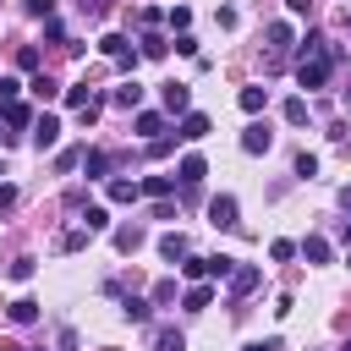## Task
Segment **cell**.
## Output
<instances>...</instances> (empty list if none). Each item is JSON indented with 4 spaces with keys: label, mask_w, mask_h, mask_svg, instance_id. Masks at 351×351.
<instances>
[{
    "label": "cell",
    "mask_w": 351,
    "mask_h": 351,
    "mask_svg": "<svg viewBox=\"0 0 351 351\" xmlns=\"http://www.w3.org/2000/svg\"><path fill=\"white\" fill-rule=\"evenodd\" d=\"M335 55H340V49H335L329 38H318V33H313V38H302L296 82H302V88H324V82H329V66H335Z\"/></svg>",
    "instance_id": "6da1fadb"
},
{
    "label": "cell",
    "mask_w": 351,
    "mask_h": 351,
    "mask_svg": "<svg viewBox=\"0 0 351 351\" xmlns=\"http://www.w3.org/2000/svg\"><path fill=\"white\" fill-rule=\"evenodd\" d=\"M208 225H214V230H241V219H236V197H230V192L208 197Z\"/></svg>",
    "instance_id": "7a4b0ae2"
},
{
    "label": "cell",
    "mask_w": 351,
    "mask_h": 351,
    "mask_svg": "<svg viewBox=\"0 0 351 351\" xmlns=\"http://www.w3.org/2000/svg\"><path fill=\"white\" fill-rule=\"evenodd\" d=\"M99 49H104L115 66H132V60H137V49H132V38H126V33H104V38H99Z\"/></svg>",
    "instance_id": "3957f363"
},
{
    "label": "cell",
    "mask_w": 351,
    "mask_h": 351,
    "mask_svg": "<svg viewBox=\"0 0 351 351\" xmlns=\"http://www.w3.org/2000/svg\"><path fill=\"white\" fill-rule=\"evenodd\" d=\"M176 137H181V143H203V137H208V115H203V110H186L181 126H176Z\"/></svg>",
    "instance_id": "277c9868"
},
{
    "label": "cell",
    "mask_w": 351,
    "mask_h": 351,
    "mask_svg": "<svg viewBox=\"0 0 351 351\" xmlns=\"http://www.w3.org/2000/svg\"><path fill=\"white\" fill-rule=\"evenodd\" d=\"M274 148V132L263 126V121H252L247 132H241V154H269Z\"/></svg>",
    "instance_id": "5b68a950"
},
{
    "label": "cell",
    "mask_w": 351,
    "mask_h": 351,
    "mask_svg": "<svg viewBox=\"0 0 351 351\" xmlns=\"http://www.w3.org/2000/svg\"><path fill=\"white\" fill-rule=\"evenodd\" d=\"M159 99H165V110H170V115H186L192 88H186V82H165V88H159Z\"/></svg>",
    "instance_id": "8992f818"
},
{
    "label": "cell",
    "mask_w": 351,
    "mask_h": 351,
    "mask_svg": "<svg viewBox=\"0 0 351 351\" xmlns=\"http://www.w3.org/2000/svg\"><path fill=\"white\" fill-rule=\"evenodd\" d=\"M132 132H137V137H148V143H154V137H159V132H165V115H159V110H137V115H132Z\"/></svg>",
    "instance_id": "52a82bcc"
},
{
    "label": "cell",
    "mask_w": 351,
    "mask_h": 351,
    "mask_svg": "<svg viewBox=\"0 0 351 351\" xmlns=\"http://www.w3.org/2000/svg\"><path fill=\"white\" fill-rule=\"evenodd\" d=\"M55 137H60V121H55V115H38V121H33V148H38V154L55 148Z\"/></svg>",
    "instance_id": "ba28073f"
},
{
    "label": "cell",
    "mask_w": 351,
    "mask_h": 351,
    "mask_svg": "<svg viewBox=\"0 0 351 351\" xmlns=\"http://www.w3.org/2000/svg\"><path fill=\"white\" fill-rule=\"evenodd\" d=\"M137 192H143V186L126 181V176H110V181H104V197H110V203H137Z\"/></svg>",
    "instance_id": "9c48e42d"
},
{
    "label": "cell",
    "mask_w": 351,
    "mask_h": 351,
    "mask_svg": "<svg viewBox=\"0 0 351 351\" xmlns=\"http://www.w3.org/2000/svg\"><path fill=\"white\" fill-rule=\"evenodd\" d=\"M258 280H263V274H258L252 263H236V269H230V296H247V291H258Z\"/></svg>",
    "instance_id": "30bf717a"
},
{
    "label": "cell",
    "mask_w": 351,
    "mask_h": 351,
    "mask_svg": "<svg viewBox=\"0 0 351 351\" xmlns=\"http://www.w3.org/2000/svg\"><path fill=\"white\" fill-rule=\"evenodd\" d=\"M110 104H115V110H137V104H143V82H137V77L121 82V88L110 93Z\"/></svg>",
    "instance_id": "8fae6325"
},
{
    "label": "cell",
    "mask_w": 351,
    "mask_h": 351,
    "mask_svg": "<svg viewBox=\"0 0 351 351\" xmlns=\"http://www.w3.org/2000/svg\"><path fill=\"white\" fill-rule=\"evenodd\" d=\"M137 55H143V60H165V55H170V38H159V33H143V38H137Z\"/></svg>",
    "instance_id": "7c38bea8"
},
{
    "label": "cell",
    "mask_w": 351,
    "mask_h": 351,
    "mask_svg": "<svg viewBox=\"0 0 351 351\" xmlns=\"http://www.w3.org/2000/svg\"><path fill=\"white\" fill-rule=\"evenodd\" d=\"M27 121H33V110H27L22 99H5V104H0V126H27Z\"/></svg>",
    "instance_id": "4fadbf2b"
},
{
    "label": "cell",
    "mask_w": 351,
    "mask_h": 351,
    "mask_svg": "<svg viewBox=\"0 0 351 351\" xmlns=\"http://www.w3.org/2000/svg\"><path fill=\"white\" fill-rule=\"evenodd\" d=\"M176 176H181V186H197V181H203V176H208V165H203V154H186V159H181V170H176Z\"/></svg>",
    "instance_id": "5bb4252c"
},
{
    "label": "cell",
    "mask_w": 351,
    "mask_h": 351,
    "mask_svg": "<svg viewBox=\"0 0 351 351\" xmlns=\"http://www.w3.org/2000/svg\"><path fill=\"white\" fill-rule=\"evenodd\" d=\"M296 252H302L307 263H329V241H324V236H302V241H296Z\"/></svg>",
    "instance_id": "9a60e30c"
},
{
    "label": "cell",
    "mask_w": 351,
    "mask_h": 351,
    "mask_svg": "<svg viewBox=\"0 0 351 351\" xmlns=\"http://www.w3.org/2000/svg\"><path fill=\"white\" fill-rule=\"evenodd\" d=\"M291 44H296V33H291V22H269V49H274V55H285Z\"/></svg>",
    "instance_id": "2e32d148"
},
{
    "label": "cell",
    "mask_w": 351,
    "mask_h": 351,
    "mask_svg": "<svg viewBox=\"0 0 351 351\" xmlns=\"http://www.w3.org/2000/svg\"><path fill=\"white\" fill-rule=\"evenodd\" d=\"M236 104H241L247 115H258V110L269 104V88H258V82H252V88H241V93H236Z\"/></svg>",
    "instance_id": "e0dca14e"
},
{
    "label": "cell",
    "mask_w": 351,
    "mask_h": 351,
    "mask_svg": "<svg viewBox=\"0 0 351 351\" xmlns=\"http://www.w3.org/2000/svg\"><path fill=\"white\" fill-rule=\"evenodd\" d=\"M143 241H148V236H143V225H121V230H115V252H137Z\"/></svg>",
    "instance_id": "ac0fdd59"
},
{
    "label": "cell",
    "mask_w": 351,
    "mask_h": 351,
    "mask_svg": "<svg viewBox=\"0 0 351 351\" xmlns=\"http://www.w3.org/2000/svg\"><path fill=\"white\" fill-rule=\"evenodd\" d=\"M159 252H165L170 263H176V258H186V236H181V230H165V236H159Z\"/></svg>",
    "instance_id": "d6986e66"
},
{
    "label": "cell",
    "mask_w": 351,
    "mask_h": 351,
    "mask_svg": "<svg viewBox=\"0 0 351 351\" xmlns=\"http://www.w3.org/2000/svg\"><path fill=\"white\" fill-rule=\"evenodd\" d=\"M181 302H186V313H203V307L214 302V285H203V280H197V285H192V291H186Z\"/></svg>",
    "instance_id": "ffe728a7"
},
{
    "label": "cell",
    "mask_w": 351,
    "mask_h": 351,
    "mask_svg": "<svg viewBox=\"0 0 351 351\" xmlns=\"http://www.w3.org/2000/svg\"><path fill=\"white\" fill-rule=\"evenodd\" d=\"M5 313H11V324H33V318H38V302H33V296H16Z\"/></svg>",
    "instance_id": "44dd1931"
},
{
    "label": "cell",
    "mask_w": 351,
    "mask_h": 351,
    "mask_svg": "<svg viewBox=\"0 0 351 351\" xmlns=\"http://www.w3.org/2000/svg\"><path fill=\"white\" fill-rule=\"evenodd\" d=\"M154 351H186V335L181 329H154Z\"/></svg>",
    "instance_id": "7402d4cb"
},
{
    "label": "cell",
    "mask_w": 351,
    "mask_h": 351,
    "mask_svg": "<svg viewBox=\"0 0 351 351\" xmlns=\"http://www.w3.org/2000/svg\"><path fill=\"white\" fill-rule=\"evenodd\" d=\"M88 236H93L88 225H77V230H66V236H60V252H82V247H88Z\"/></svg>",
    "instance_id": "603a6c76"
},
{
    "label": "cell",
    "mask_w": 351,
    "mask_h": 351,
    "mask_svg": "<svg viewBox=\"0 0 351 351\" xmlns=\"http://www.w3.org/2000/svg\"><path fill=\"white\" fill-rule=\"evenodd\" d=\"M88 99H93V88H88V77H82V82H71V88H66V104H71V110H82V104H88Z\"/></svg>",
    "instance_id": "cb8c5ba5"
},
{
    "label": "cell",
    "mask_w": 351,
    "mask_h": 351,
    "mask_svg": "<svg viewBox=\"0 0 351 351\" xmlns=\"http://www.w3.org/2000/svg\"><path fill=\"white\" fill-rule=\"evenodd\" d=\"M137 186H143V192H148V197H165V192H170V186H176V181H170V176H143V181H137Z\"/></svg>",
    "instance_id": "d4e9b609"
},
{
    "label": "cell",
    "mask_w": 351,
    "mask_h": 351,
    "mask_svg": "<svg viewBox=\"0 0 351 351\" xmlns=\"http://www.w3.org/2000/svg\"><path fill=\"white\" fill-rule=\"evenodd\" d=\"M82 225H88V230H104V225H110V214H104L99 203H82Z\"/></svg>",
    "instance_id": "484cf974"
},
{
    "label": "cell",
    "mask_w": 351,
    "mask_h": 351,
    "mask_svg": "<svg viewBox=\"0 0 351 351\" xmlns=\"http://www.w3.org/2000/svg\"><path fill=\"white\" fill-rule=\"evenodd\" d=\"M230 269H236V258H225V252L208 258V280H230Z\"/></svg>",
    "instance_id": "4316f807"
},
{
    "label": "cell",
    "mask_w": 351,
    "mask_h": 351,
    "mask_svg": "<svg viewBox=\"0 0 351 351\" xmlns=\"http://www.w3.org/2000/svg\"><path fill=\"white\" fill-rule=\"evenodd\" d=\"M121 313H126L132 324H148V302H143V296H126V302H121Z\"/></svg>",
    "instance_id": "83f0119b"
},
{
    "label": "cell",
    "mask_w": 351,
    "mask_h": 351,
    "mask_svg": "<svg viewBox=\"0 0 351 351\" xmlns=\"http://www.w3.org/2000/svg\"><path fill=\"white\" fill-rule=\"evenodd\" d=\"M27 88H33L38 99H55V93H60V88H55V77H44V71H33V82H27Z\"/></svg>",
    "instance_id": "f1b7e54d"
},
{
    "label": "cell",
    "mask_w": 351,
    "mask_h": 351,
    "mask_svg": "<svg viewBox=\"0 0 351 351\" xmlns=\"http://www.w3.org/2000/svg\"><path fill=\"white\" fill-rule=\"evenodd\" d=\"M285 121L302 126V121H307V99H285Z\"/></svg>",
    "instance_id": "f546056e"
},
{
    "label": "cell",
    "mask_w": 351,
    "mask_h": 351,
    "mask_svg": "<svg viewBox=\"0 0 351 351\" xmlns=\"http://www.w3.org/2000/svg\"><path fill=\"white\" fill-rule=\"evenodd\" d=\"M82 165H88V176H104V170H110V154L93 148V154H82Z\"/></svg>",
    "instance_id": "4dcf8cb0"
},
{
    "label": "cell",
    "mask_w": 351,
    "mask_h": 351,
    "mask_svg": "<svg viewBox=\"0 0 351 351\" xmlns=\"http://www.w3.org/2000/svg\"><path fill=\"white\" fill-rule=\"evenodd\" d=\"M181 274H186V280H208V258H186Z\"/></svg>",
    "instance_id": "1f68e13d"
},
{
    "label": "cell",
    "mask_w": 351,
    "mask_h": 351,
    "mask_svg": "<svg viewBox=\"0 0 351 351\" xmlns=\"http://www.w3.org/2000/svg\"><path fill=\"white\" fill-rule=\"evenodd\" d=\"M170 302H176V280H159L154 285V307H170Z\"/></svg>",
    "instance_id": "d6a6232c"
},
{
    "label": "cell",
    "mask_w": 351,
    "mask_h": 351,
    "mask_svg": "<svg viewBox=\"0 0 351 351\" xmlns=\"http://www.w3.org/2000/svg\"><path fill=\"white\" fill-rule=\"evenodd\" d=\"M16 66H22V71H38V49L22 44V49H16Z\"/></svg>",
    "instance_id": "836d02e7"
},
{
    "label": "cell",
    "mask_w": 351,
    "mask_h": 351,
    "mask_svg": "<svg viewBox=\"0 0 351 351\" xmlns=\"http://www.w3.org/2000/svg\"><path fill=\"white\" fill-rule=\"evenodd\" d=\"M269 258H274V263H291V258H296V241H274Z\"/></svg>",
    "instance_id": "e575fe53"
},
{
    "label": "cell",
    "mask_w": 351,
    "mask_h": 351,
    "mask_svg": "<svg viewBox=\"0 0 351 351\" xmlns=\"http://www.w3.org/2000/svg\"><path fill=\"white\" fill-rule=\"evenodd\" d=\"M5 274H11V280H33V258H11Z\"/></svg>",
    "instance_id": "d590c367"
},
{
    "label": "cell",
    "mask_w": 351,
    "mask_h": 351,
    "mask_svg": "<svg viewBox=\"0 0 351 351\" xmlns=\"http://www.w3.org/2000/svg\"><path fill=\"white\" fill-rule=\"evenodd\" d=\"M27 16H55V0H22Z\"/></svg>",
    "instance_id": "8d00e7d4"
},
{
    "label": "cell",
    "mask_w": 351,
    "mask_h": 351,
    "mask_svg": "<svg viewBox=\"0 0 351 351\" xmlns=\"http://www.w3.org/2000/svg\"><path fill=\"white\" fill-rule=\"evenodd\" d=\"M170 27H181V33H186V27H192V11H186V5H176V11H170Z\"/></svg>",
    "instance_id": "74e56055"
},
{
    "label": "cell",
    "mask_w": 351,
    "mask_h": 351,
    "mask_svg": "<svg viewBox=\"0 0 351 351\" xmlns=\"http://www.w3.org/2000/svg\"><path fill=\"white\" fill-rule=\"evenodd\" d=\"M55 165H60V170H77V165H82V154H77V148H66V154H55Z\"/></svg>",
    "instance_id": "f35d334b"
},
{
    "label": "cell",
    "mask_w": 351,
    "mask_h": 351,
    "mask_svg": "<svg viewBox=\"0 0 351 351\" xmlns=\"http://www.w3.org/2000/svg\"><path fill=\"white\" fill-rule=\"evenodd\" d=\"M296 176H318V159L313 154H296Z\"/></svg>",
    "instance_id": "ab89813d"
},
{
    "label": "cell",
    "mask_w": 351,
    "mask_h": 351,
    "mask_svg": "<svg viewBox=\"0 0 351 351\" xmlns=\"http://www.w3.org/2000/svg\"><path fill=\"white\" fill-rule=\"evenodd\" d=\"M16 88H22L16 77H0V104H5V99H16Z\"/></svg>",
    "instance_id": "60d3db41"
},
{
    "label": "cell",
    "mask_w": 351,
    "mask_h": 351,
    "mask_svg": "<svg viewBox=\"0 0 351 351\" xmlns=\"http://www.w3.org/2000/svg\"><path fill=\"white\" fill-rule=\"evenodd\" d=\"M11 203H16V186H5V181H0V208H11Z\"/></svg>",
    "instance_id": "b9f144b4"
},
{
    "label": "cell",
    "mask_w": 351,
    "mask_h": 351,
    "mask_svg": "<svg viewBox=\"0 0 351 351\" xmlns=\"http://www.w3.org/2000/svg\"><path fill=\"white\" fill-rule=\"evenodd\" d=\"M247 351H280V340H274V335H269V340H252V346H247Z\"/></svg>",
    "instance_id": "7bdbcfd3"
},
{
    "label": "cell",
    "mask_w": 351,
    "mask_h": 351,
    "mask_svg": "<svg viewBox=\"0 0 351 351\" xmlns=\"http://www.w3.org/2000/svg\"><path fill=\"white\" fill-rule=\"evenodd\" d=\"M285 5H291L296 16H307V11H313V0H285Z\"/></svg>",
    "instance_id": "ee69618b"
},
{
    "label": "cell",
    "mask_w": 351,
    "mask_h": 351,
    "mask_svg": "<svg viewBox=\"0 0 351 351\" xmlns=\"http://www.w3.org/2000/svg\"><path fill=\"white\" fill-rule=\"evenodd\" d=\"M340 104H346V110H351V88H340Z\"/></svg>",
    "instance_id": "f6af8a7d"
},
{
    "label": "cell",
    "mask_w": 351,
    "mask_h": 351,
    "mask_svg": "<svg viewBox=\"0 0 351 351\" xmlns=\"http://www.w3.org/2000/svg\"><path fill=\"white\" fill-rule=\"evenodd\" d=\"M346 241H351V219H346Z\"/></svg>",
    "instance_id": "bcb514c9"
},
{
    "label": "cell",
    "mask_w": 351,
    "mask_h": 351,
    "mask_svg": "<svg viewBox=\"0 0 351 351\" xmlns=\"http://www.w3.org/2000/svg\"><path fill=\"white\" fill-rule=\"evenodd\" d=\"M0 143H11V132H0Z\"/></svg>",
    "instance_id": "7dc6e473"
},
{
    "label": "cell",
    "mask_w": 351,
    "mask_h": 351,
    "mask_svg": "<svg viewBox=\"0 0 351 351\" xmlns=\"http://www.w3.org/2000/svg\"><path fill=\"white\" fill-rule=\"evenodd\" d=\"M346 269H351V252H346Z\"/></svg>",
    "instance_id": "c3c4849f"
},
{
    "label": "cell",
    "mask_w": 351,
    "mask_h": 351,
    "mask_svg": "<svg viewBox=\"0 0 351 351\" xmlns=\"http://www.w3.org/2000/svg\"><path fill=\"white\" fill-rule=\"evenodd\" d=\"M346 351H351V340H346Z\"/></svg>",
    "instance_id": "681fc988"
}]
</instances>
